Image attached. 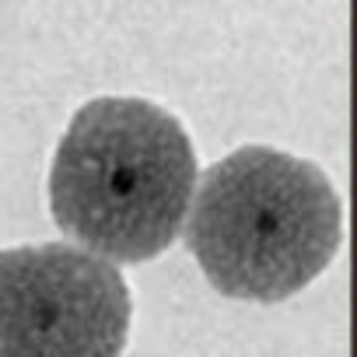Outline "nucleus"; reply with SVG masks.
Segmentation results:
<instances>
[{
	"label": "nucleus",
	"mask_w": 357,
	"mask_h": 357,
	"mask_svg": "<svg viewBox=\"0 0 357 357\" xmlns=\"http://www.w3.org/2000/svg\"><path fill=\"white\" fill-rule=\"evenodd\" d=\"M197 151L168 109L105 95L84 102L50 165L56 228L105 263H147L186 225Z\"/></svg>",
	"instance_id": "1"
},
{
	"label": "nucleus",
	"mask_w": 357,
	"mask_h": 357,
	"mask_svg": "<svg viewBox=\"0 0 357 357\" xmlns=\"http://www.w3.org/2000/svg\"><path fill=\"white\" fill-rule=\"evenodd\" d=\"M186 249L207 284L235 301H284L308 287L343 242L329 175L287 151L238 147L193 190Z\"/></svg>",
	"instance_id": "2"
},
{
	"label": "nucleus",
	"mask_w": 357,
	"mask_h": 357,
	"mask_svg": "<svg viewBox=\"0 0 357 357\" xmlns=\"http://www.w3.org/2000/svg\"><path fill=\"white\" fill-rule=\"evenodd\" d=\"M133 294L77 245L0 249V357H123Z\"/></svg>",
	"instance_id": "3"
}]
</instances>
